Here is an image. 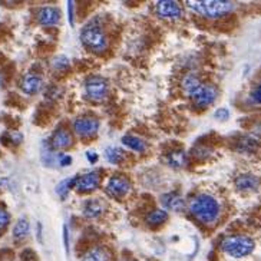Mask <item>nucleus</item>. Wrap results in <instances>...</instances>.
Wrapping results in <instances>:
<instances>
[{"mask_svg":"<svg viewBox=\"0 0 261 261\" xmlns=\"http://www.w3.org/2000/svg\"><path fill=\"white\" fill-rule=\"evenodd\" d=\"M251 99L255 103H260L261 105V84L257 85L251 92Z\"/></svg>","mask_w":261,"mask_h":261,"instance_id":"30","label":"nucleus"},{"mask_svg":"<svg viewBox=\"0 0 261 261\" xmlns=\"http://www.w3.org/2000/svg\"><path fill=\"white\" fill-rule=\"evenodd\" d=\"M82 261H112V254L105 247H92L85 252Z\"/></svg>","mask_w":261,"mask_h":261,"instance_id":"16","label":"nucleus"},{"mask_svg":"<svg viewBox=\"0 0 261 261\" xmlns=\"http://www.w3.org/2000/svg\"><path fill=\"white\" fill-rule=\"evenodd\" d=\"M57 162H59L60 167H69L72 164V157L71 155H66V154H59Z\"/></svg>","mask_w":261,"mask_h":261,"instance_id":"29","label":"nucleus"},{"mask_svg":"<svg viewBox=\"0 0 261 261\" xmlns=\"http://www.w3.org/2000/svg\"><path fill=\"white\" fill-rule=\"evenodd\" d=\"M155 10H157L159 18L162 19H181L184 16V12H182L181 5L178 2H172V0H161V2H157Z\"/></svg>","mask_w":261,"mask_h":261,"instance_id":"9","label":"nucleus"},{"mask_svg":"<svg viewBox=\"0 0 261 261\" xmlns=\"http://www.w3.org/2000/svg\"><path fill=\"white\" fill-rule=\"evenodd\" d=\"M103 211H105V205L99 200L91 198L84 204V215L88 218H98L103 214Z\"/></svg>","mask_w":261,"mask_h":261,"instance_id":"17","label":"nucleus"},{"mask_svg":"<svg viewBox=\"0 0 261 261\" xmlns=\"http://www.w3.org/2000/svg\"><path fill=\"white\" fill-rule=\"evenodd\" d=\"M168 220V213L165 210H154L147 215V223L151 227H158Z\"/></svg>","mask_w":261,"mask_h":261,"instance_id":"23","label":"nucleus"},{"mask_svg":"<svg viewBox=\"0 0 261 261\" xmlns=\"http://www.w3.org/2000/svg\"><path fill=\"white\" fill-rule=\"evenodd\" d=\"M50 145L53 149H66L72 145V135L65 128H57L50 138Z\"/></svg>","mask_w":261,"mask_h":261,"instance_id":"13","label":"nucleus"},{"mask_svg":"<svg viewBox=\"0 0 261 261\" xmlns=\"http://www.w3.org/2000/svg\"><path fill=\"white\" fill-rule=\"evenodd\" d=\"M105 158L111 164H121L125 161V152L116 147H109L105 151Z\"/></svg>","mask_w":261,"mask_h":261,"instance_id":"24","label":"nucleus"},{"mask_svg":"<svg viewBox=\"0 0 261 261\" xmlns=\"http://www.w3.org/2000/svg\"><path fill=\"white\" fill-rule=\"evenodd\" d=\"M106 192L113 198H123L130 191L129 179H126L122 175H113L106 182Z\"/></svg>","mask_w":261,"mask_h":261,"instance_id":"8","label":"nucleus"},{"mask_svg":"<svg viewBox=\"0 0 261 261\" xmlns=\"http://www.w3.org/2000/svg\"><path fill=\"white\" fill-rule=\"evenodd\" d=\"M52 65L57 71H63V69H66L69 66V60L66 59L65 56H57L55 60L52 62Z\"/></svg>","mask_w":261,"mask_h":261,"instance_id":"26","label":"nucleus"},{"mask_svg":"<svg viewBox=\"0 0 261 261\" xmlns=\"http://www.w3.org/2000/svg\"><path fill=\"white\" fill-rule=\"evenodd\" d=\"M81 42L85 47H88L91 52L95 53H101L108 47V36L105 35L102 28L95 23H91L82 29Z\"/></svg>","mask_w":261,"mask_h":261,"instance_id":"4","label":"nucleus"},{"mask_svg":"<svg viewBox=\"0 0 261 261\" xmlns=\"http://www.w3.org/2000/svg\"><path fill=\"white\" fill-rule=\"evenodd\" d=\"M235 186L240 191H244V192L255 191L260 186V178L254 175V174H250V172L241 174V175L235 178Z\"/></svg>","mask_w":261,"mask_h":261,"instance_id":"12","label":"nucleus"},{"mask_svg":"<svg viewBox=\"0 0 261 261\" xmlns=\"http://www.w3.org/2000/svg\"><path fill=\"white\" fill-rule=\"evenodd\" d=\"M22 140H23L22 134H19V132H13V134H12V141H13L15 144H20Z\"/></svg>","mask_w":261,"mask_h":261,"instance_id":"34","label":"nucleus"},{"mask_svg":"<svg viewBox=\"0 0 261 261\" xmlns=\"http://www.w3.org/2000/svg\"><path fill=\"white\" fill-rule=\"evenodd\" d=\"M76 182H78V175L71 178H66L63 181H60L57 185H56V194L60 197L62 200H65L66 197L69 195L71 189L76 186Z\"/></svg>","mask_w":261,"mask_h":261,"instance_id":"21","label":"nucleus"},{"mask_svg":"<svg viewBox=\"0 0 261 261\" xmlns=\"http://www.w3.org/2000/svg\"><path fill=\"white\" fill-rule=\"evenodd\" d=\"M167 162L172 168H182L186 165V154L184 149H174L168 154Z\"/></svg>","mask_w":261,"mask_h":261,"instance_id":"19","label":"nucleus"},{"mask_svg":"<svg viewBox=\"0 0 261 261\" xmlns=\"http://www.w3.org/2000/svg\"><path fill=\"white\" fill-rule=\"evenodd\" d=\"M217 96H218V89L215 88L214 85L210 84H203L195 92L191 95L194 103L197 106H201V108H205V106L214 103Z\"/></svg>","mask_w":261,"mask_h":261,"instance_id":"7","label":"nucleus"},{"mask_svg":"<svg viewBox=\"0 0 261 261\" xmlns=\"http://www.w3.org/2000/svg\"><path fill=\"white\" fill-rule=\"evenodd\" d=\"M188 9L208 19H220L230 15L235 10L234 2L225 0H201V2H186Z\"/></svg>","mask_w":261,"mask_h":261,"instance_id":"2","label":"nucleus"},{"mask_svg":"<svg viewBox=\"0 0 261 261\" xmlns=\"http://www.w3.org/2000/svg\"><path fill=\"white\" fill-rule=\"evenodd\" d=\"M86 158L89 159V162H91V164H95L99 157H98V154H95V152H92V151H88V152H86Z\"/></svg>","mask_w":261,"mask_h":261,"instance_id":"33","label":"nucleus"},{"mask_svg":"<svg viewBox=\"0 0 261 261\" xmlns=\"http://www.w3.org/2000/svg\"><path fill=\"white\" fill-rule=\"evenodd\" d=\"M40 228H42V224L39 223V224H37V238H39V241H42V234H40Z\"/></svg>","mask_w":261,"mask_h":261,"instance_id":"35","label":"nucleus"},{"mask_svg":"<svg viewBox=\"0 0 261 261\" xmlns=\"http://www.w3.org/2000/svg\"><path fill=\"white\" fill-rule=\"evenodd\" d=\"M37 20L43 26H55L60 20V10L53 6L42 8L37 13Z\"/></svg>","mask_w":261,"mask_h":261,"instance_id":"11","label":"nucleus"},{"mask_svg":"<svg viewBox=\"0 0 261 261\" xmlns=\"http://www.w3.org/2000/svg\"><path fill=\"white\" fill-rule=\"evenodd\" d=\"M201 81H200V78L194 74H188L185 75L184 78H182V81H181V86H182V89H184V92L186 95H192V93L195 92L197 89L201 86Z\"/></svg>","mask_w":261,"mask_h":261,"instance_id":"18","label":"nucleus"},{"mask_svg":"<svg viewBox=\"0 0 261 261\" xmlns=\"http://www.w3.org/2000/svg\"><path fill=\"white\" fill-rule=\"evenodd\" d=\"M10 223V215L5 208H0V231H3Z\"/></svg>","mask_w":261,"mask_h":261,"instance_id":"27","label":"nucleus"},{"mask_svg":"<svg viewBox=\"0 0 261 261\" xmlns=\"http://www.w3.org/2000/svg\"><path fill=\"white\" fill-rule=\"evenodd\" d=\"M257 145H258V141L255 140V138L245 137V138H242V140L238 142V149H240L241 152H252L254 149L257 148Z\"/></svg>","mask_w":261,"mask_h":261,"instance_id":"25","label":"nucleus"},{"mask_svg":"<svg viewBox=\"0 0 261 261\" xmlns=\"http://www.w3.org/2000/svg\"><path fill=\"white\" fill-rule=\"evenodd\" d=\"M29 228H30V225H29L28 220L26 218H20L18 223H16V225H15V228H13V237H15V240L16 241L25 240L28 237Z\"/></svg>","mask_w":261,"mask_h":261,"instance_id":"22","label":"nucleus"},{"mask_svg":"<svg viewBox=\"0 0 261 261\" xmlns=\"http://www.w3.org/2000/svg\"><path fill=\"white\" fill-rule=\"evenodd\" d=\"M214 118L215 119H218V121H225V119L230 118V111H228L227 108H220V109L215 111Z\"/></svg>","mask_w":261,"mask_h":261,"instance_id":"28","label":"nucleus"},{"mask_svg":"<svg viewBox=\"0 0 261 261\" xmlns=\"http://www.w3.org/2000/svg\"><path fill=\"white\" fill-rule=\"evenodd\" d=\"M68 13H69V23L74 26L75 16H74V2H68Z\"/></svg>","mask_w":261,"mask_h":261,"instance_id":"32","label":"nucleus"},{"mask_svg":"<svg viewBox=\"0 0 261 261\" xmlns=\"http://www.w3.org/2000/svg\"><path fill=\"white\" fill-rule=\"evenodd\" d=\"M123 261H130V260H123Z\"/></svg>","mask_w":261,"mask_h":261,"instance_id":"36","label":"nucleus"},{"mask_svg":"<svg viewBox=\"0 0 261 261\" xmlns=\"http://www.w3.org/2000/svg\"><path fill=\"white\" fill-rule=\"evenodd\" d=\"M122 144L129 149H132V151H137V152H145L147 151V142L142 138L135 137V135H125L122 138Z\"/></svg>","mask_w":261,"mask_h":261,"instance_id":"20","label":"nucleus"},{"mask_svg":"<svg viewBox=\"0 0 261 261\" xmlns=\"http://www.w3.org/2000/svg\"><path fill=\"white\" fill-rule=\"evenodd\" d=\"M99 129V121L93 116H79L74 121V130L82 138H91Z\"/></svg>","mask_w":261,"mask_h":261,"instance_id":"6","label":"nucleus"},{"mask_svg":"<svg viewBox=\"0 0 261 261\" xmlns=\"http://www.w3.org/2000/svg\"><path fill=\"white\" fill-rule=\"evenodd\" d=\"M63 245H65L66 254H69V231L66 225H63Z\"/></svg>","mask_w":261,"mask_h":261,"instance_id":"31","label":"nucleus"},{"mask_svg":"<svg viewBox=\"0 0 261 261\" xmlns=\"http://www.w3.org/2000/svg\"><path fill=\"white\" fill-rule=\"evenodd\" d=\"M189 213L200 223L213 225L221 215V205L215 197L210 194H198L189 201Z\"/></svg>","mask_w":261,"mask_h":261,"instance_id":"1","label":"nucleus"},{"mask_svg":"<svg viewBox=\"0 0 261 261\" xmlns=\"http://www.w3.org/2000/svg\"><path fill=\"white\" fill-rule=\"evenodd\" d=\"M161 204L164 205L165 210H169V211H181L185 207V201L177 192H168L165 195L161 197Z\"/></svg>","mask_w":261,"mask_h":261,"instance_id":"14","label":"nucleus"},{"mask_svg":"<svg viewBox=\"0 0 261 261\" xmlns=\"http://www.w3.org/2000/svg\"><path fill=\"white\" fill-rule=\"evenodd\" d=\"M42 78L40 76H37V75H33V74H28L23 79H22V91L25 93H28V95H35L37 93L40 89H42Z\"/></svg>","mask_w":261,"mask_h":261,"instance_id":"15","label":"nucleus"},{"mask_svg":"<svg viewBox=\"0 0 261 261\" xmlns=\"http://www.w3.org/2000/svg\"><path fill=\"white\" fill-rule=\"evenodd\" d=\"M255 248V242L252 238L247 235H233V237H227L221 242V250L227 255L233 257V258H244L248 257Z\"/></svg>","mask_w":261,"mask_h":261,"instance_id":"3","label":"nucleus"},{"mask_svg":"<svg viewBox=\"0 0 261 261\" xmlns=\"http://www.w3.org/2000/svg\"><path fill=\"white\" fill-rule=\"evenodd\" d=\"M85 91L89 99L92 101H102L106 98L109 91V84L105 78L101 76H91L85 82Z\"/></svg>","mask_w":261,"mask_h":261,"instance_id":"5","label":"nucleus"},{"mask_svg":"<svg viewBox=\"0 0 261 261\" xmlns=\"http://www.w3.org/2000/svg\"><path fill=\"white\" fill-rule=\"evenodd\" d=\"M99 184H101V174L98 171H91L84 175H78L76 188L81 192H92L99 188Z\"/></svg>","mask_w":261,"mask_h":261,"instance_id":"10","label":"nucleus"}]
</instances>
